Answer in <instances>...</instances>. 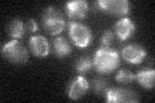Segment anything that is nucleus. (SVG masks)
I'll use <instances>...</instances> for the list:
<instances>
[{"instance_id": "nucleus-1", "label": "nucleus", "mask_w": 155, "mask_h": 103, "mask_svg": "<svg viewBox=\"0 0 155 103\" xmlns=\"http://www.w3.org/2000/svg\"><path fill=\"white\" fill-rule=\"evenodd\" d=\"M119 65V54L118 52L109 47H102L96 52L93 58V66L101 73L111 72Z\"/></svg>"}, {"instance_id": "nucleus-2", "label": "nucleus", "mask_w": 155, "mask_h": 103, "mask_svg": "<svg viewBox=\"0 0 155 103\" xmlns=\"http://www.w3.org/2000/svg\"><path fill=\"white\" fill-rule=\"evenodd\" d=\"M43 23L47 31L51 35H57L61 34L65 28V19L62 17V14L57 11L56 8L49 7L45 9L44 14H43Z\"/></svg>"}, {"instance_id": "nucleus-3", "label": "nucleus", "mask_w": 155, "mask_h": 103, "mask_svg": "<svg viewBox=\"0 0 155 103\" xmlns=\"http://www.w3.org/2000/svg\"><path fill=\"white\" fill-rule=\"evenodd\" d=\"M2 53L12 63H25L28 60L27 49L17 40H12L7 43L5 45H3Z\"/></svg>"}, {"instance_id": "nucleus-4", "label": "nucleus", "mask_w": 155, "mask_h": 103, "mask_svg": "<svg viewBox=\"0 0 155 103\" xmlns=\"http://www.w3.org/2000/svg\"><path fill=\"white\" fill-rule=\"evenodd\" d=\"M70 37L76 47L85 48L92 41V32L83 23L70 22Z\"/></svg>"}, {"instance_id": "nucleus-5", "label": "nucleus", "mask_w": 155, "mask_h": 103, "mask_svg": "<svg viewBox=\"0 0 155 103\" xmlns=\"http://www.w3.org/2000/svg\"><path fill=\"white\" fill-rule=\"evenodd\" d=\"M106 93V99L107 102H125V103H134L140 98L133 90L124 89V88H107Z\"/></svg>"}, {"instance_id": "nucleus-6", "label": "nucleus", "mask_w": 155, "mask_h": 103, "mask_svg": "<svg viewBox=\"0 0 155 103\" xmlns=\"http://www.w3.org/2000/svg\"><path fill=\"white\" fill-rule=\"evenodd\" d=\"M96 7H100L102 11L111 14H127L129 13L130 5L127 0H98L94 3Z\"/></svg>"}, {"instance_id": "nucleus-7", "label": "nucleus", "mask_w": 155, "mask_h": 103, "mask_svg": "<svg viewBox=\"0 0 155 103\" xmlns=\"http://www.w3.org/2000/svg\"><path fill=\"white\" fill-rule=\"evenodd\" d=\"M122 56L127 62L137 65V63H141L143 58L146 57V50L138 44H129V45L123 48Z\"/></svg>"}, {"instance_id": "nucleus-8", "label": "nucleus", "mask_w": 155, "mask_h": 103, "mask_svg": "<svg viewBox=\"0 0 155 103\" xmlns=\"http://www.w3.org/2000/svg\"><path fill=\"white\" fill-rule=\"evenodd\" d=\"M66 12L71 19H81L88 12V4L84 0H75L66 4Z\"/></svg>"}, {"instance_id": "nucleus-9", "label": "nucleus", "mask_w": 155, "mask_h": 103, "mask_svg": "<svg viewBox=\"0 0 155 103\" xmlns=\"http://www.w3.org/2000/svg\"><path fill=\"white\" fill-rule=\"evenodd\" d=\"M30 48L32 53L38 57H45L49 53V43L44 36H32L30 39Z\"/></svg>"}, {"instance_id": "nucleus-10", "label": "nucleus", "mask_w": 155, "mask_h": 103, "mask_svg": "<svg viewBox=\"0 0 155 103\" xmlns=\"http://www.w3.org/2000/svg\"><path fill=\"white\" fill-rule=\"evenodd\" d=\"M87 89H88V81L83 76H78L71 81L69 86V97L71 99H78L84 95Z\"/></svg>"}, {"instance_id": "nucleus-11", "label": "nucleus", "mask_w": 155, "mask_h": 103, "mask_svg": "<svg viewBox=\"0 0 155 103\" xmlns=\"http://www.w3.org/2000/svg\"><path fill=\"white\" fill-rule=\"evenodd\" d=\"M134 23L130 21L129 18H123L118 21L115 23V31H116V35L120 40H125V39H128L130 35L133 34L134 31Z\"/></svg>"}, {"instance_id": "nucleus-12", "label": "nucleus", "mask_w": 155, "mask_h": 103, "mask_svg": "<svg viewBox=\"0 0 155 103\" xmlns=\"http://www.w3.org/2000/svg\"><path fill=\"white\" fill-rule=\"evenodd\" d=\"M136 79L138 80V82L142 86L150 89V88L154 86V82H155V71L150 70V68L142 70V71H140L137 75H136Z\"/></svg>"}, {"instance_id": "nucleus-13", "label": "nucleus", "mask_w": 155, "mask_h": 103, "mask_svg": "<svg viewBox=\"0 0 155 103\" xmlns=\"http://www.w3.org/2000/svg\"><path fill=\"white\" fill-rule=\"evenodd\" d=\"M53 48L58 57H64L71 53V45L66 41L65 37H56L53 41Z\"/></svg>"}, {"instance_id": "nucleus-14", "label": "nucleus", "mask_w": 155, "mask_h": 103, "mask_svg": "<svg viewBox=\"0 0 155 103\" xmlns=\"http://www.w3.org/2000/svg\"><path fill=\"white\" fill-rule=\"evenodd\" d=\"M8 31H9V35H11L14 40L21 39L23 36V34H25V24H23L21 19H13V21L9 23Z\"/></svg>"}, {"instance_id": "nucleus-15", "label": "nucleus", "mask_w": 155, "mask_h": 103, "mask_svg": "<svg viewBox=\"0 0 155 103\" xmlns=\"http://www.w3.org/2000/svg\"><path fill=\"white\" fill-rule=\"evenodd\" d=\"M92 65H93V61L91 60V57L84 56V57L79 58V61H78L76 65H75V68L80 72H85L92 67Z\"/></svg>"}, {"instance_id": "nucleus-16", "label": "nucleus", "mask_w": 155, "mask_h": 103, "mask_svg": "<svg viewBox=\"0 0 155 103\" xmlns=\"http://www.w3.org/2000/svg\"><path fill=\"white\" fill-rule=\"evenodd\" d=\"M92 86H93V90L94 93H105L107 90V84H106V80L105 79H100V77H96L92 82Z\"/></svg>"}, {"instance_id": "nucleus-17", "label": "nucleus", "mask_w": 155, "mask_h": 103, "mask_svg": "<svg viewBox=\"0 0 155 103\" xmlns=\"http://www.w3.org/2000/svg\"><path fill=\"white\" fill-rule=\"evenodd\" d=\"M134 79V75L128 70H120L116 75V80L119 82H123V84H127V82H130Z\"/></svg>"}, {"instance_id": "nucleus-18", "label": "nucleus", "mask_w": 155, "mask_h": 103, "mask_svg": "<svg viewBox=\"0 0 155 103\" xmlns=\"http://www.w3.org/2000/svg\"><path fill=\"white\" fill-rule=\"evenodd\" d=\"M113 37H114V35L110 30L105 31L102 37H101V44H102V47H109L111 44V41H113Z\"/></svg>"}, {"instance_id": "nucleus-19", "label": "nucleus", "mask_w": 155, "mask_h": 103, "mask_svg": "<svg viewBox=\"0 0 155 103\" xmlns=\"http://www.w3.org/2000/svg\"><path fill=\"white\" fill-rule=\"evenodd\" d=\"M26 30L30 31V32H35L38 30V24L34 19H28L27 23H26Z\"/></svg>"}]
</instances>
